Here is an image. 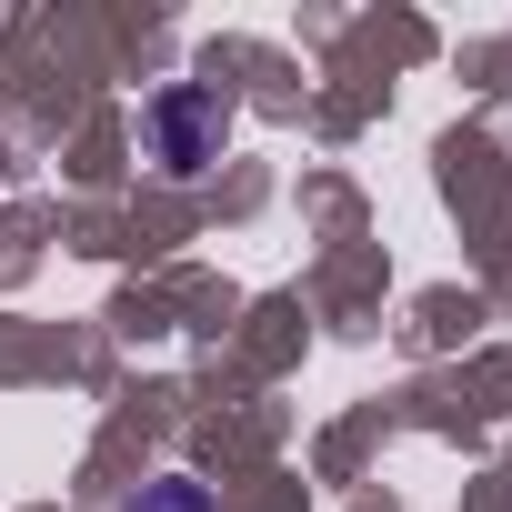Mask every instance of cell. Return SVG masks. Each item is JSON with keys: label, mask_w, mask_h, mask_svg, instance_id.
Segmentation results:
<instances>
[{"label": "cell", "mask_w": 512, "mask_h": 512, "mask_svg": "<svg viewBox=\"0 0 512 512\" xmlns=\"http://www.w3.org/2000/svg\"><path fill=\"white\" fill-rule=\"evenodd\" d=\"M221 131H231V111H221V91H201V81H171V91H151V111H141V141H151V161H161L171 181L211 171V161H221Z\"/></svg>", "instance_id": "6da1fadb"}, {"label": "cell", "mask_w": 512, "mask_h": 512, "mask_svg": "<svg viewBox=\"0 0 512 512\" xmlns=\"http://www.w3.org/2000/svg\"><path fill=\"white\" fill-rule=\"evenodd\" d=\"M121 512H221V502H211V492H201L191 472H161V482H141V492H131Z\"/></svg>", "instance_id": "7a4b0ae2"}]
</instances>
